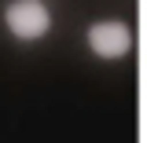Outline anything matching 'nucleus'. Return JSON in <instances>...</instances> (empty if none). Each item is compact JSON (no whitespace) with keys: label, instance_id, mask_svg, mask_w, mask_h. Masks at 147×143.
Segmentation results:
<instances>
[{"label":"nucleus","instance_id":"obj_2","mask_svg":"<svg viewBox=\"0 0 147 143\" xmlns=\"http://www.w3.org/2000/svg\"><path fill=\"white\" fill-rule=\"evenodd\" d=\"M88 44L92 52L99 55V59H121L129 52V44H132V33H129L125 22H96L88 30Z\"/></svg>","mask_w":147,"mask_h":143},{"label":"nucleus","instance_id":"obj_1","mask_svg":"<svg viewBox=\"0 0 147 143\" xmlns=\"http://www.w3.org/2000/svg\"><path fill=\"white\" fill-rule=\"evenodd\" d=\"M48 26H52V15L40 0H18L7 7V30L18 40H37L48 33Z\"/></svg>","mask_w":147,"mask_h":143}]
</instances>
